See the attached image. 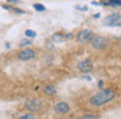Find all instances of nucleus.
Masks as SVG:
<instances>
[{"mask_svg":"<svg viewBox=\"0 0 121 119\" xmlns=\"http://www.w3.org/2000/svg\"><path fill=\"white\" fill-rule=\"evenodd\" d=\"M115 96H116V92L112 88H102L100 91H98L96 93H94L89 98V103L94 107H100V106L111 102L115 98Z\"/></svg>","mask_w":121,"mask_h":119,"instance_id":"f257e3e1","label":"nucleus"},{"mask_svg":"<svg viewBox=\"0 0 121 119\" xmlns=\"http://www.w3.org/2000/svg\"><path fill=\"white\" fill-rule=\"evenodd\" d=\"M90 44L96 51H103V49H105L108 47V39L102 35H94V38L91 39Z\"/></svg>","mask_w":121,"mask_h":119,"instance_id":"f03ea898","label":"nucleus"},{"mask_svg":"<svg viewBox=\"0 0 121 119\" xmlns=\"http://www.w3.org/2000/svg\"><path fill=\"white\" fill-rule=\"evenodd\" d=\"M42 105H43V102L39 98H27L24 103V107L29 111H38V110H40Z\"/></svg>","mask_w":121,"mask_h":119,"instance_id":"7ed1b4c3","label":"nucleus"},{"mask_svg":"<svg viewBox=\"0 0 121 119\" xmlns=\"http://www.w3.org/2000/svg\"><path fill=\"white\" fill-rule=\"evenodd\" d=\"M104 23L111 27H121V14L120 13H112L104 18Z\"/></svg>","mask_w":121,"mask_h":119,"instance_id":"20e7f679","label":"nucleus"},{"mask_svg":"<svg viewBox=\"0 0 121 119\" xmlns=\"http://www.w3.org/2000/svg\"><path fill=\"white\" fill-rule=\"evenodd\" d=\"M92 38H94V32L91 30H87V28L81 30L76 35V40L78 43H89V41H91Z\"/></svg>","mask_w":121,"mask_h":119,"instance_id":"39448f33","label":"nucleus"},{"mask_svg":"<svg viewBox=\"0 0 121 119\" xmlns=\"http://www.w3.org/2000/svg\"><path fill=\"white\" fill-rule=\"evenodd\" d=\"M92 67H94V63H92V61L90 58L82 60V61H79L78 63H77V69H78L81 72H83V74L90 72L92 70Z\"/></svg>","mask_w":121,"mask_h":119,"instance_id":"423d86ee","label":"nucleus"},{"mask_svg":"<svg viewBox=\"0 0 121 119\" xmlns=\"http://www.w3.org/2000/svg\"><path fill=\"white\" fill-rule=\"evenodd\" d=\"M53 111L56 114H60V115H65V114H68L70 111V106L65 101H60V102H57L53 106Z\"/></svg>","mask_w":121,"mask_h":119,"instance_id":"0eeeda50","label":"nucleus"},{"mask_svg":"<svg viewBox=\"0 0 121 119\" xmlns=\"http://www.w3.org/2000/svg\"><path fill=\"white\" fill-rule=\"evenodd\" d=\"M35 51L31 48H26V49H22L21 52L18 53V60L20 61H30V60H33L35 57Z\"/></svg>","mask_w":121,"mask_h":119,"instance_id":"6e6552de","label":"nucleus"},{"mask_svg":"<svg viewBox=\"0 0 121 119\" xmlns=\"http://www.w3.org/2000/svg\"><path fill=\"white\" fill-rule=\"evenodd\" d=\"M103 7H121V0H100Z\"/></svg>","mask_w":121,"mask_h":119,"instance_id":"1a4fd4ad","label":"nucleus"},{"mask_svg":"<svg viewBox=\"0 0 121 119\" xmlns=\"http://www.w3.org/2000/svg\"><path fill=\"white\" fill-rule=\"evenodd\" d=\"M43 92L48 96H55L57 91H56L55 85H46V87H43Z\"/></svg>","mask_w":121,"mask_h":119,"instance_id":"9d476101","label":"nucleus"},{"mask_svg":"<svg viewBox=\"0 0 121 119\" xmlns=\"http://www.w3.org/2000/svg\"><path fill=\"white\" fill-rule=\"evenodd\" d=\"M64 39H65V38H64V35H61V34H57V32L53 34V35L51 36V40H52V41H57V43H61Z\"/></svg>","mask_w":121,"mask_h":119,"instance_id":"9b49d317","label":"nucleus"},{"mask_svg":"<svg viewBox=\"0 0 121 119\" xmlns=\"http://www.w3.org/2000/svg\"><path fill=\"white\" fill-rule=\"evenodd\" d=\"M33 7H34V9L37 12H44L46 10V7L43 4H40V3H35V4H33Z\"/></svg>","mask_w":121,"mask_h":119,"instance_id":"f8f14e48","label":"nucleus"},{"mask_svg":"<svg viewBox=\"0 0 121 119\" xmlns=\"http://www.w3.org/2000/svg\"><path fill=\"white\" fill-rule=\"evenodd\" d=\"M3 8H5V9H9V10H12V12H14V13H18V14H24V10L22 9H17V8H12V7H8V5H3Z\"/></svg>","mask_w":121,"mask_h":119,"instance_id":"ddd939ff","label":"nucleus"},{"mask_svg":"<svg viewBox=\"0 0 121 119\" xmlns=\"http://www.w3.org/2000/svg\"><path fill=\"white\" fill-rule=\"evenodd\" d=\"M25 36L29 38V39H33V38L37 36V32H35L34 30H26V31H25Z\"/></svg>","mask_w":121,"mask_h":119,"instance_id":"4468645a","label":"nucleus"},{"mask_svg":"<svg viewBox=\"0 0 121 119\" xmlns=\"http://www.w3.org/2000/svg\"><path fill=\"white\" fill-rule=\"evenodd\" d=\"M81 119H99V115H96V114H85L83 116H81Z\"/></svg>","mask_w":121,"mask_h":119,"instance_id":"2eb2a0df","label":"nucleus"},{"mask_svg":"<svg viewBox=\"0 0 121 119\" xmlns=\"http://www.w3.org/2000/svg\"><path fill=\"white\" fill-rule=\"evenodd\" d=\"M18 119H35V116L33 115L31 113H27V114H24V115H21Z\"/></svg>","mask_w":121,"mask_h":119,"instance_id":"dca6fc26","label":"nucleus"},{"mask_svg":"<svg viewBox=\"0 0 121 119\" xmlns=\"http://www.w3.org/2000/svg\"><path fill=\"white\" fill-rule=\"evenodd\" d=\"M25 45H31V39H24L20 43V47H25Z\"/></svg>","mask_w":121,"mask_h":119,"instance_id":"f3484780","label":"nucleus"},{"mask_svg":"<svg viewBox=\"0 0 121 119\" xmlns=\"http://www.w3.org/2000/svg\"><path fill=\"white\" fill-rule=\"evenodd\" d=\"M103 84H104V82H103V80H99V82H98V85H99V88H103Z\"/></svg>","mask_w":121,"mask_h":119,"instance_id":"a211bd4d","label":"nucleus"},{"mask_svg":"<svg viewBox=\"0 0 121 119\" xmlns=\"http://www.w3.org/2000/svg\"><path fill=\"white\" fill-rule=\"evenodd\" d=\"M77 9H79V10H87V7H77Z\"/></svg>","mask_w":121,"mask_h":119,"instance_id":"6ab92c4d","label":"nucleus"},{"mask_svg":"<svg viewBox=\"0 0 121 119\" xmlns=\"http://www.w3.org/2000/svg\"><path fill=\"white\" fill-rule=\"evenodd\" d=\"M20 0H8V3H18Z\"/></svg>","mask_w":121,"mask_h":119,"instance_id":"aec40b11","label":"nucleus"},{"mask_svg":"<svg viewBox=\"0 0 121 119\" xmlns=\"http://www.w3.org/2000/svg\"><path fill=\"white\" fill-rule=\"evenodd\" d=\"M94 17H95V18H99L100 14H99V13H96V14H94Z\"/></svg>","mask_w":121,"mask_h":119,"instance_id":"412c9836","label":"nucleus"}]
</instances>
